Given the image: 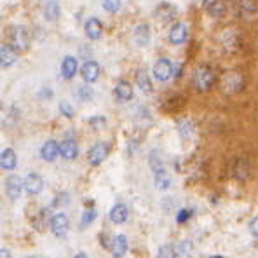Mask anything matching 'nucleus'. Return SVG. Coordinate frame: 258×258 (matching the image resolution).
<instances>
[{
	"label": "nucleus",
	"instance_id": "nucleus-1",
	"mask_svg": "<svg viewBox=\"0 0 258 258\" xmlns=\"http://www.w3.org/2000/svg\"><path fill=\"white\" fill-rule=\"evenodd\" d=\"M192 82L197 89L208 91L215 84V72H213L211 66H199V68H195Z\"/></svg>",
	"mask_w": 258,
	"mask_h": 258
},
{
	"label": "nucleus",
	"instance_id": "nucleus-2",
	"mask_svg": "<svg viewBox=\"0 0 258 258\" xmlns=\"http://www.w3.org/2000/svg\"><path fill=\"white\" fill-rule=\"evenodd\" d=\"M173 73H175V65L169 60H166V58H161V60L154 65V75H156V79L161 80V82L169 80L173 77Z\"/></svg>",
	"mask_w": 258,
	"mask_h": 258
},
{
	"label": "nucleus",
	"instance_id": "nucleus-3",
	"mask_svg": "<svg viewBox=\"0 0 258 258\" xmlns=\"http://www.w3.org/2000/svg\"><path fill=\"white\" fill-rule=\"evenodd\" d=\"M108 152H110V147L106 143L99 142L96 145H93L89 149V154H87V161L91 162L93 166H99L103 161L108 157Z\"/></svg>",
	"mask_w": 258,
	"mask_h": 258
},
{
	"label": "nucleus",
	"instance_id": "nucleus-4",
	"mask_svg": "<svg viewBox=\"0 0 258 258\" xmlns=\"http://www.w3.org/2000/svg\"><path fill=\"white\" fill-rule=\"evenodd\" d=\"M49 227H51V230H53L54 235H58V237H63L66 232H68V228H70L68 216H66L65 213H58V215H54L53 218H51Z\"/></svg>",
	"mask_w": 258,
	"mask_h": 258
},
{
	"label": "nucleus",
	"instance_id": "nucleus-5",
	"mask_svg": "<svg viewBox=\"0 0 258 258\" xmlns=\"http://www.w3.org/2000/svg\"><path fill=\"white\" fill-rule=\"evenodd\" d=\"M23 187H25V183H23V180H21L20 176L11 175V176H7V178H6V194H7V197L13 199V201L20 197Z\"/></svg>",
	"mask_w": 258,
	"mask_h": 258
},
{
	"label": "nucleus",
	"instance_id": "nucleus-6",
	"mask_svg": "<svg viewBox=\"0 0 258 258\" xmlns=\"http://www.w3.org/2000/svg\"><path fill=\"white\" fill-rule=\"evenodd\" d=\"M189 37V28L185 23H175L169 30V40L173 44H183Z\"/></svg>",
	"mask_w": 258,
	"mask_h": 258
},
{
	"label": "nucleus",
	"instance_id": "nucleus-7",
	"mask_svg": "<svg viewBox=\"0 0 258 258\" xmlns=\"http://www.w3.org/2000/svg\"><path fill=\"white\" fill-rule=\"evenodd\" d=\"M25 189H27L28 194H40L44 189V180L40 175H37V173H30V175L27 176V180H25Z\"/></svg>",
	"mask_w": 258,
	"mask_h": 258
},
{
	"label": "nucleus",
	"instance_id": "nucleus-8",
	"mask_svg": "<svg viewBox=\"0 0 258 258\" xmlns=\"http://www.w3.org/2000/svg\"><path fill=\"white\" fill-rule=\"evenodd\" d=\"M80 72H82V79L86 80L87 84H93L96 82L99 77V65L96 61H86Z\"/></svg>",
	"mask_w": 258,
	"mask_h": 258
},
{
	"label": "nucleus",
	"instance_id": "nucleus-9",
	"mask_svg": "<svg viewBox=\"0 0 258 258\" xmlns=\"http://www.w3.org/2000/svg\"><path fill=\"white\" fill-rule=\"evenodd\" d=\"M110 251H112V255L115 258H120L126 255L127 251V239L124 234H117L115 237H113L112 241V246H110Z\"/></svg>",
	"mask_w": 258,
	"mask_h": 258
},
{
	"label": "nucleus",
	"instance_id": "nucleus-10",
	"mask_svg": "<svg viewBox=\"0 0 258 258\" xmlns=\"http://www.w3.org/2000/svg\"><path fill=\"white\" fill-rule=\"evenodd\" d=\"M18 60V53L11 44H4L2 49H0V63H2L4 68H9L14 61Z\"/></svg>",
	"mask_w": 258,
	"mask_h": 258
},
{
	"label": "nucleus",
	"instance_id": "nucleus-11",
	"mask_svg": "<svg viewBox=\"0 0 258 258\" xmlns=\"http://www.w3.org/2000/svg\"><path fill=\"white\" fill-rule=\"evenodd\" d=\"M58 154H61L60 152V145H58L54 140H49V142H46L42 149H40V157H42L44 161L53 162L58 157Z\"/></svg>",
	"mask_w": 258,
	"mask_h": 258
},
{
	"label": "nucleus",
	"instance_id": "nucleus-12",
	"mask_svg": "<svg viewBox=\"0 0 258 258\" xmlns=\"http://www.w3.org/2000/svg\"><path fill=\"white\" fill-rule=\"evenodd\" d=\"M60 152L66 161H72L79 156V145H77L75 140H65L60 145Z\"/></svg>",
	"mask_w": 258,
	"mask_h": 258
},
{
	"label": "nucleus",
	"instance_id": "nucleus-13",
	"mask_svg": "<svg viewBox=\"0 0 258 258\" xmlns=\"http://www.w3.org/2000/svg\"><path fill=\"white\" fill-rule=\"evenodd\" d=\"M84 30H86V35L89 37L91 40L99 39V37H101V33H103L101 21L96 20V18H91V20H87L86 25H84Z\"/></svg>",
	"mask_w": 258,
	"mask_h": 258
},
{
	"label": "nucleus",
	"instance_id": "nucleus-14",
	"mask_svg": "<svg viewBox=\"0 0 258 258\" xmlns=\"http://www.w3.org/2000/svg\"><path fill=\"white\" fill-rule=\"evenodd\" d=\"M11 35H13V42L16 44L18 49H27L28 47V33L23 27H13Z\"/></svg>",
	"mask_w": 258,
	"mask_h": 258
},
{
	"label": "nucleus",
	"instance_id": "nucleus-15",
	"mask_svg": "<svg viewBox=\"0 0 258 258\" xmlns=\"http://www.w3.org/2000/svg\"><path fill=\"white\" fill-rule=\"evenodd\" d=\"M77 68H79V65H77V60L73 56H66L63 60V63H61V75L65 77V79H73V77L77 75Z\"/></svg>",
	"mask_w": 258,
	"mask_h": 258
},
{
	"label": "nucleus",
	"instance_id": "nucleus-16",
	"mask_svg": "<svg viewBox=\"0 0 258 258\" xmlns=\"http://www.w3.org/2000/svg\"><path fill=\"white\" fill-rule=\"evenodd\" d=\"M18 164V157L16 154H14L13 149H4L2 150V156H0V166H2L4 169H7V171H11V169H14Z\"/></svg>",
	"mask_w": 258,
	"mask_h": 258
},
{
	"label": "nucleus",
	"instance_id": "nucleus-17",
	"mask_svg": "<svg viewBox=\"0 0 258 258\" xmlns=\"http://www.w3.org/2000/svg\"><path fill=\"white\" fill-rule=\"evenodd\" d=\"M115 96L119 101H131L133 99V87H131V84L126 82V80H120L119 84L115 86Z\"/></svg>",
	"mask_w": 258,
	"mask_h": 258
},
{
	"label": "nucleus",
	"instance_id": "nucleus-18",
	"mask_svg": "<svg viewBox=\"0 0 258 258\" xmlns=\"http://www.w3.org/2000/svg\"><path fill=\"white\" fill-rule=\"evenodd\" d=\"M135 40L140 47H145L149 46V40H150V30H149V25H138L135 30Z\"/></svg>",
	"mask_w": 258,
	"mask_h": 258
},
{
	"label": "nucleus",
	"instance_id": "nucleus-19",
	"mask_svg": "<svg viewBox=\"0 0 258 258\" xmlns=\"http://www.w3.org/2000/svg\"><path fill=\"white\" fill-rule=\"evenodd\" d=\"M110 220L113 223H124L127 220V208L124 204H115L110 209Z\"/></svg>",
	"mask_w": 258,
	"mask_h": 258
},
{
	"label": "nucleus",
	"instance_id": "nucleus-20",
	"mask_svg": "<svg viewBox=\"0 0 258 258\" xmlns=\"http://www.w3.org/2000/svg\"><path fill=\"white\" fill-rule=\"evenodd\" d=\"M60 4L58 2H47L46 7H44V16H46L47 21H56L60 18Z\"/></svg>",
	"mask_w": 258,
	"mask_h": 258
},
{
	"label": "nucleus",
	"instance_id": "nucleus-21",
	"mask_svg": "<svg viewBox=\"0 0 258 258\" xmlns=\"http://www.w3.org/2000/svg\"><path fill=\"white\" fill-rule=\"evenodd\" d=\"M249 171H251V168H249V162L248 161H237V162H235V166H234L235 178H239V180L248 178Z\"/></svg>",
	"mask_w": 258,
	"mask_h": 258
},
{
	"label": "nucleus",
	"instance_id": "nucleus-22",
	"mask_svg": "<svg viewBox=\"0 0 258 258\" xmlns=\"http://www.w3.org/2000/svg\"><path fill=\"white\" fill-rule=\"evenodd\" d=\"M136 80H138V86H140V89H142L143 93H150V91H152V82L149 80L147 72L143 68L138 70V73H136Z\"/></svg>",
	"mask_w": 258,
	"mask_h": 258
},
{
	"label": "nucleus",
	"instance_id": "nucleus-23",
	"mask_svg": "<svg viewBox=\"0 0 258 258\" xmlns=\"http://www.w3.org/2000/svg\"><path fill=\"white\" fill-rule=\"evenodd\" d=\"M204 7L208 9V13L215 18L222 16V13L225 11V6H223L222 2H215V0H213V2H204Z\"/></svg>",
	"mask_w": 258,
	"mask_h": 258
},
{
	"label": "nucleus",
	"instance_id": "nucleus-24",
	"mask_svg": "<svg viewBox=\"0 0 258 258\" xmlns=\"http://www.w3.org/2000/svg\"><path fill=\"white\" fill-rule=\"evenodd\" d=\"M169 185H171V178H169L168 173H166V171L156 173V187H157V189L166 190Z\"/></svg>",
	"mask_w": 258,
	"mask_h": 258
},
{
	"label": "nucleus",
	"instance_id": "nucleus-25",
	"mask_svg": "<svg viewBox=\"0 0 258 258\" xmlns=\"http://www.w3.org/2000/svg\"><path fill=\"white\" fill-rule=\"evenodd\" d=\"M190 249H192V242H190V241H183V242H180V244L176 246L175 255L178 256V258H185V256L190 255Z\"/></svg>",
	"mask_w": 258,
	"mask_h": 258
},
{
	"label": "nucleus",
	"instance_id": "nucleus-26",
	"mask_svg": "<svg viewBox=\"0 0 258 258\" xmlns=\"http://www.w3.org/2000/svg\"><path fill=\"white\" fill-rule=\"evenodd\" d=\"M96 209L94 208H87L86 211L82 213V223H80V227H87L91 225V223L94 222V218H96Z\"/></svg>",
	"mask_w": 258,
	"mask_h": 258
},
{
	"label": "nucleus",
	"instance_id": "nucleus-27",
	"mask_svg": "<svg viewBox=\"0 0 258 258\" xmlns=\"http://www.w3.org/2000/svg\"><path fill=\"white\" fill-rule=\"evenodd\" d=\"M120 6H122V4H120L119 0H106V2H103V9H105L106 13H117V11L120 9Z\"/></svg>",
	"mask_w": 258,
	"mask_h": 258
},
{
	"label": "nucleus",
	"instance_id": "nucleus-28",
	"mask_svg": "<svg viewBox=\"0 0 258 258\" xmlns=\"http://www.w3.org/2000/svg\"><path fill=\"white\" fill-rule=\"evenodd\" d=\"M93 98V89L89 86H82L79 87V99L80 101H89Z\"/></svg>",
	"mask_w": 258,
	"mask_h": 258
},
{
	"label": "nucleus",
	"instance_id": "nucleus-29",
	"mask_svg": "<svg viewBox=\"0 0 258 258\" xmlns=\"http://www.w3.org/2000/svg\"><path fill=\"white\" fill-rule=\"evenodd\" d=\"M157 258H175V248L173 246H161Z\"/></svg>",
	"mask_w": 258,
	"mask_h": 258
},
{
	"label": "nucleus",
	"instance_id": "nucleus-30",
	"mask_svg": "<svg viewBox=\"0 0 258 258\" xmlns=\"http://www.w3.org/2000/svg\"><path fill=\"white\" fill-rule=\"evenodd\" d=\"M91 127L96 129V131H99V129H105L106 127V119L105 117H93V119L89 120Z\"/></svg>",
	"mask_w": 258,
	"mask_h": 258
},
{
	"label": "nucleus",
	"instance_id": "nucleus-31",
	"mask_svg": "<svg viewBox=\"0 0 258 258\" xmlns=\"http://www.w3.org/2000/svg\"><path fill=\"white\" fill-rule=\"evenodd\" d=\"M192 209H182V211L178 213V216H176V220H178L180 223H183V222H187V220L192 216Z\"/></svg>",
	"mask_w": 258,
	"mask_h": 258
},
{
	"label": "nucleus",
	"instance_id": "nucleus-32",
	"mask_svg": "<svg viewBox=\"0 0 258 258\" xmlns=\"http://www.w3.org/2000/svg\"><path fill=\"white\" fill-rule=\"evenodd\" d=\"M60 108H61V113H63L65 117H68V119H72L73 117V108L68 105V103H60Z\"/></svg>",
	"mask_w": 258,
	"mask_h": 258
},
{
	"label": "nucleus",
	"instance_id": "nucleus-33",
	"mask_svg": "<svg viewBox=\"0 0 258 258\" xmlns=\"http://www.w3.org/2000/svg\"><path fill=\"white\" fill-rule=\"evenodd\" d=\"M249 232L258 237V216H255V218L249 222Z\"/></svg>",
	"mask_w": 258,
	"mask_h": 258
},
{
	"label": "nucleus",
	"instance_id": "nucleus-34",
	"mask_svg": "<svg viewBox=\"0 0 258 258\" xmlns=\"http://www.w3.org/2000/svg\"><path fill=\"white\" fill-rule=\"evenodd\" d=\"M0 258H11V253H9V249L2 248V251H0Z\"/></svg>",
	"mask_w": 258,
	"mask_h": 258
},
{
	"label": "nucleus",
	"instance_id": "nucleus-35",
	"mask_svg": "<svg viewBox=\"0 0 258 258\" xmlns=\"http://www.w3.org/2000/svg\"><path fill=\"white\" fill-rule=\"evenodd\" d=\"M73 258H87V255H86V253H77Z\"/></svg>",
	"mask_w": 258,
	"mask_h": 258
},
{
	"label": "nucleus",
	"instance_id": "nucleus-36",
	"mask_svg": "<svg viewBox=\"0 0 258 258\" xmlns=\"http://www.w3.org/2000/svg\"><path fill=\"white\" fill-rule=\"evenodd\" d=\"M213 258H222V256H213Z\"/></svg>",
	"mask_w": 258,
	"mask_h": 258
},
{
	"label": "nucleus",
	"instance_id": "nucleus-37",
	"mask_svg": "<svg viewBox=\"0 0 258 258\" xmlns=\"http://www.w3.org/2000/svg\"><path fill=\"white\" fill-rule=\"evenodd\" d=\"M30 258H37V256H30Z\"/></svg>",
	"mask_w": 258,
	"mask_h": 258
}]
</instances>
